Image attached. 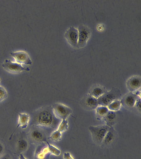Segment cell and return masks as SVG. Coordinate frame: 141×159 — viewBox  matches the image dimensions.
Returning a JSON list of instances; mask_svg holds the SVG:
<instances>
[{"label":"cell","instance_id":"cell-12","mask_svg":"<svg viewBox=\"0 0 141 159\" xmlns=\"http://www.w3.org/2000/svg\"><path fill=\"white\" fill-rule=\"evenodd\" d=\"M127 88L130 92L135 93L140 89L141 77L139 76H133L126 82Z\"/></svg>","mask_w":141,"mask_h":159},{"label":"cell","instance_id":"cell-6","mask_svg":"<svg viewBox=\"0 0 141 159\" xmlns=\"http://www.w3.org/2000/svg\"><path fill=\"white\" fill-rule=\"evenodd\" d=\"M2 66L7 71L12 73H18L23 71L30 70L28 67H23L21 64L14 63L9 60H6Z\"/></svg>","mask_w":141,"mask_h":159},{"label":"cell","instance_id":"cell-8","mask_svg":"<svg viewBox=\"0 0 141 159\" xmlns=\"http://www.w3.org/2000/svg\"><path fill=\"white\" fill-rule=\"evenodd\" d=\"M65 37L68 43L74 48H77L78 32L77 29L73 26L69 27L65 34Z\"/></svg>","mask_w":141,"mask_h":159},{"label":"cell","instance_id":"cell-20","mask_svg":"<svg viewBox=\"0 0 141 159\" xmlns=\"http://www.w3.org/2000/svg\"><path fill=\"white\" fill-rule=\"evenodd\" d=\"M62 133L60 132L59 130H57L51 134L48 139H50L52 141L58 142L61 140Z\"/></svg>","mask_w":141,"mask_h":159},{"label":"cell","instance_id":"cell-26","mask_svg":"<svg viewBox=\"0 0 141 159\" xmlns=\"http://www.w3.org/2000/svg\"><path fill=\"white\" fill-rule=\"evenodd\" d=\"M5 148L4 145L2 142H0V157L4 154Z\"/></svg>","mask_w":141,"mask_h":159},{"label":"cell","instance_id":"cell-10","mask_svg":"<svg viewBox=\"0 0 141 159\" xmlns=\"http://www.w3.org/2000/svg\"><path fill=\"white\" fill-rule=\"evenodd\" d=\"M140 96L137 95L134 93L130 92L124 96L121 99V102L122 105L127 108L134 107L135 103L136 100Z\"/></svg>","mask_w":141,"mask_h":159},{"label":"cell","instance_id":"cell-13","mask_svg":"<svg viewBox=\"0 0 141 159\" xmlns=\"http://www.w3.org/2000/svg\"><path fill=\"white\" fill-rule=\"evenodd\" d=\"M107 91L105 87L99 84H95L90 88L88 94L97 99Z\"/></svg>","mask_w":141,"mask_h":159},{"label":"cell","instance_id":"cell-27","mask_svg":"<svg viewBox=\"0 0 141 159\" xmlns=\"http://www.w3.org/2000/svg\"><path fill=\"white\" fill-rule=\"evenodd\" d=\"M64 159H74L69 152L65 153L64 155Z\"/></svg>","mask_w":141,"mask_h":159},{"label":"cell","instance_id":"cell-9","mask_svg":"<svg viewBox=\"0 0 141 159\" xmlns=\"http://www.w3.org/2000/svg\"><path fill=\"white\" fill-rule=\"evenodd\" d=\"M11 55L15 59L17 63L20 64L23 63L27 65H30L32 64V61L30 57L26 52L19 51L11 52Z\"/></svg>","mask_w":141,"mask_h":159},{"label":"cell","instance_id":"cell-28","mask_svg":"<svg viewBox=\"0 0 141 159\" xmlns=\"http://www.w3.org/2000/svg\"><path fill=\"white\" fill-rule=\"evenodd\" d=\"M0 159H12V158L9 154H4L2 156L0 157Z\"/></svg>","mask_w":141,"mask_h":159},{"label":"cell","instance_id":"cell-5","mask_svg":"<svg viewBox=\"0 0 141 159\" xmlns=\"http://www.w3.org/2000/svg\"><path fill=\"white\" fill-rule=\"evenodd\" d=\"M77 30L78 32V39L77 48H83L86 45L91 36V30L88 27L84 25L79 26Z\"/></svg>","mask_w":141,"mask_h":159},{"label":"cell","instance_id":"cell-29","mask_svg":"<svg viewBox=\"0 0 141 159\" xmlns=\"http://www.w3.org/2000/svg\"><path fill=\"white\" fill-rule=\"evenodd\" d=\"M19 159H27L24 157V155L22 153H20L19 155Z\"/></svg>","mask_w":141,"mask_h":159},{"label":"cell","instance_id":"cell-21","mask_svg":"<svg viewBox=\"0 0 141 159\" xmlns=\"http://www.w3.org/2000/svg\"><path fill=\"white\" fill-rule=\"evenodd\" d=\"M46 143L47 144L48 148L49 150V152H50L51 154H53V155H56V156H59L60 155L61 152L59 149L53 146V145H51L48 141H46Z\"/></svg>","mask_w":141,"mask_h":159},{"label":"cell","instance_id":"cell-15","mask_svg":"<svg viewBox=\"0 0 141 159\" xmlns=\"http://www.w3.org/2000/svg\"><path fill=\"white\" fill-rule=\"evenodd\" d=\"M102 119L104 120L107 126L110 127H113L117 121V115L116 112L109 110L108 112Z\"/></svg>","mask_w":141,"mask_h":159},{"label":"cell","instance_id":"cell-22","mask_svg":"<svg viewBox=\"0 0 141 159\" xmlns=\"http://www.w3.org/2000/svg\"><path fill=\"white\" fill-rule=\"evenodd\" d=\"M68 127L69 126L68 124V120L66 119H64L60 123L58 130H59L60 132L62 133L68 130Z\"/></svg>","mask_w":141,"mask_h":159},{"label":"cell","instance_id":"cell-11","mask_svg":"<svg viewBox=\"0 0 141 159\" xmlns=\"http://www.w3.org/2000/svg\"><path fill=\"white\" fill-rule=\"evenodd\" d=\"M81 104L84 108L88 110H94L99 106L97 99L89 94L84 97Z\"/></svg>","mask_w":141,"mask_h":159},{"label":"cell","instance_id":"cell-3","mask_svg":"<svg viewBox=\"0 0 141 159\" xmlns=\"http://www.w3.org/2000/svg\"><path fill=\"white\" fill-rule=\"evenodd\" d=\"M109 128V127L106 125L89 127V130L91 133L93 140L96 145L101 146Z\"/></svg>","mask_w":141,"mask_h":159},{"label":"cell","instance_id":"cell-17","mask_svg":"<svg viewBox=\"0 0 141 159\" xmlns=\"http://www.w3.org/2000/svg\"><path fill=\"white\" fill-rule=\"evenodd\" d=\"M17 149L18 151L22 153L27 150L28 147V143L26 139L21 138L18 140L17 142Z\"/></svg>","mask_w":141,"mask_h":159},{"label":"cell","instance_id":"cell-18","mask_svg":"<svg viewBox=\"0 0 141 159\" xmlns=\"http://www.w3.org/2000/svg\"><path fill=\"white\" fill-rule=\"evenodd\" d=\"M96 114L99 119H102L108 111L107 107L99 106L96 109Z\"/></svg>","mask_w":141,"mask_h":159},{"label":"cell","instance_id":"cell-14","mask_svg":"<svg viewBox=\"0 0 141 159\" xmlns=\"http://www.w3.org/2000/svg\"><path fill=\"white\" fill-rule=\"evenodd\" d=\"M29 120H30V116L29 114L26 113H20L18 124L15 130L19 127H21L23 129H26L29 125ZM15 131L13 132V133Z\"/></svg>","mask_w":141,"mask_h":159},{"label":"cell","instance_id":"cell-7","mask_svg":"<svg viewBox=\"0 0 141 159\" xmlns=\"http://www.w3.org/2000/svg\"><path fill=\"white\" fill-rule=\"evenodd\" d=\"M117 138V132L113 127H109L107 132L104 138L101 146L102 147H108L116 141Z\"/></svg>","mask_w":141,"mask_h":159},{"label":"cell","instance_id":"cell-19","mask_svg":"<svg viewBox=\"0 0 141 159\" xmlns=\"http://www.w3.org/2000/svg\"><path fill=\"white\" fill-rule=\"evenodd\" d=\"M121 99L115 101L108 106V110L112 111H117L121 109Z\"/></svg>","mask_w":141,"mask_h":159},{"label":"cell","instance_id":"cell-1","mask_svg":"<svg viewBox=\"0 0 141 159\" xmlns=\"http://www.w3.org/2000/svg\"><path fill=\"white\" fill-rule=\"evenodd\" d=\"M37 125L43 127L55 128L60 122L54 114L52 107H44L39 109L36 117Z\"/></svg>","mask_w":141,"mask_h":159},{"label":"cell","instance_id":"cell-25","mask_svg":"<svg viewBox=\"0 0 141 159\" xmlns=\"http://www.w3.org/2000/svg\"><path fill=\"white\" fill-rule=\"evenodd\" d=\"M141 97H139L136 100L134 106V107H135L139 112H141Z\"/></svg>","mask_w":141,"mask_h":159},{"label":"cell","instance_id":"cell-16","mask_svg":"<svg viewBox=\"0 0 141 159\" xmlns=\"http://www.w3.org/2000/svg\"><path fill=\"white\" fill-rule=\"evenodd\" d=\"M30 136L34 141L37 142L43 141L45 137L44 132L37 129H33L31 131Z\"/></svg>","mask_w":141,"mask_h":159},{"label":"cell","instance_id":"cell-24","mask_svg":"<svg viewBox=\"0 0 141 159\" xmlns=\"http://www.w3.org/2000/svg\"><path fill=\"white\" fill-rule=\"evenodd\" d=\"M49 152L48 147L44 148L40 152L38 153L37 154V157L39 159H43L44 158V157L47 153Z\"/></svg>","mask_w":141,"mask_h":159},{"label":"cell","instance_id":"cell-2","mask_svg":"<svg viewBox=\"0 0 141 159\" xmlns=\"http://www.w3.org/2000/svg\"><path fill=\"white\" fill-rule=\"evenodd\" d=\"M122 96L121 92L117 88H112L97 99L99 106L108 107L115 101L120 100Z\"/></svg>","mask_w":141,"mask_h":159},{"label":"cell","instance_id":"cell-23","mask_svg":"<svg viewBox=\"0 0 141 159\" xmlns=\"http://www.w3.org/2000/svg\"><path fill=\"white\" fill-rule=\"evenodd\" d=\"M8 97L7 91L3 87L0 86V102L3 101Z\"/></svg>","mask_w":141,"mask_h":159},{"label":"cell","instance_id":"cell-4","mask_svg":"<svg viewBox=\"0 0 141 159\" xmlns=\"http://www.w3.org/2000/svg\"><path fill=\"white\" fill-rule=\"evenodd\" d=\"M52 108L55 116L60 120L66 119L73 112L70 107L61 103H55Z\"/></svg>","mask_w":141,"mask_h":159}]
</instances>
